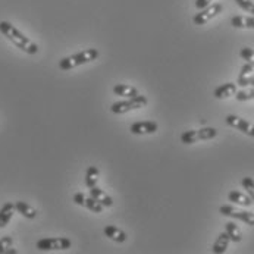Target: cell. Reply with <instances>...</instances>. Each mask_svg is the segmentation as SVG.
<instances>
[{"label": "cell", "mask_w": 254, "mask_h": 254, "mask_svg": "<svg viewBox=\"0 0 254 254\" xmlns=\"http://www.w3.org/2000/svg\"><path fill=\"white\" fill-rule=\"evenodd\" d=\"M0 33L6 37L13 46H16L19 50L28 53V55H36L38 52V46L34 41H31L27 36H24L16 27H13L7 21H0Z\"/></svg>", "instance_id": "cell-1"}, {"label": "cell", "mask_w": 254, "mask_h": 254, "mask_svg": "<svg viewBox=\"0 0 254 254\" xmlns=\"http://www.w3.org/2000/svg\"><path fill=\"white\" fill-rule=\"evenodd\" d=\"M99 50L96 49H87V50H82L79 53H75L71 56H66V58H62L59 61V68L62 71H71L76 66H81V65H85V64H90L93 61H96L99 58Z\"/></svg>", "instance_id": "cell-2"}, {"label": "cell", "mask_w": 254, "mask_h": 254, "mask_svg": "<svg viewBox=\"0 0 254 254\" xmlns=\"http://www.w3.org/2000/svg\"><path fill=\"white\" fill-rule=\"evenodd\" d=\"M148 103L147 97L145 96H135V97H129V99H125L122 102H116L110 106V112L115 113V115H122V113H127V112H132V110L141 109L144 108L145 105Z\"/></svg>", "instance_id": "cell-3"}, {"label": "cell", "mask_w": 254, "mask_h": 254, "mask_svg": "<svg viewBox=\"0 0 254 254\" xmlns=\"http://www.w3.org/2000/svg\"><path fill=\"white\" fill-rule=\"evenodd\" d=\"M218 137V129L212 127H206L201 129H191L182 132L181 141L184 144H194L197 141H204V140H213Z\"/></svg>", "instance_id": "cell-4"}, {"label": "cell", "mask_w": 254, "mask_h": 254, "mask_svg": "<svg viewBox=\"0 0 254 254\" xmlns=\"http://www.w3.org/2000/svg\"><path fill=\"white\" fill-rule=\"evenodd\" d=\"M72 246L71 240L66 237H58V238H43L38 240L36 247L40 252H50V250H69Z\"/></svg>", "instance_id": "cell-5"}, {"label": "cell", "mask_w": 254, "mask_h": 254, "mask_svg": "<svg viewBox=\"0 0 254 254\" xmlns=\"http://www.w3.org/2000/svg\"><path fill=\"white\" fill-rule=\"evenodd\" d=\"M219 213L223 215V216L238 219V220H241V222H244V223H247V225H250V226H254V213H252V212H247V210H237V209H235L234 206H231V204H223V206H220Z\"/></svg>", "instance_id": "cell-6"}, {"label": "cell", "mask_w": 254, "mask_h": 254, "mask_svg": "<svg viewBox=\"0 0 254 254\" xmlns=\"http://www.w3.org/2000/svg\"><path fill=\"white\" fill-rule=\"evenodd\" d=\"M223 6L220 3H213V4H209L207 7L201 9L198 13H195V16L192 18V22L195 25H204L207 24L210 19H213L215 16H218L219 13L222 12Z\"/></svg>", "instance_id": "cell-7"}, {"label": "cell", "mask_w": 254, "mask_h": 254, "mask_svg": "<svg viewBox=\"0 0 254 254\" xmlns=\"http://www.w3.org/2000/svg\"><path fill=\"white\" fill-rule=\"evenodd\" d=\"M225 122H226V125L241 131L243 134H246L249 137H254V125H252L250 122H247L246 119H243L240 116H235V115H228L225 118Z\"/></svg>", "instance_id": "cell-8"}, {"label": "cell", "mask_w": 254, "mask_h": 254, "mask_svg": "<svg viewBox=\"0 0 254 254\" xmlns=\"http://www.w3.org/2000/svg\"><path fill=\"white\" fill-rule=\"evenodd\" d=\"M73 203L78 204V206H84V207H87L88 210H91V212H94V213H102V212H103V204H100V203H99L96 198H93L91 195L87 197V195L82 194V192H76V194L73 195Z\"/></svg>", "instance_id": "cell-9"}, {"label": "cell", "mask_w": 254, "mask_h": 254, "mask_svg": "<svg viewBox=\"0 0 254 254\" xmlns=\"http://www.w3.org/2000/svg\"><path fill=\"white\" fill-rule=\"evenodd\" d=\"M159 125L154 121H140V122H134L129 128L131 134L134 135H144V134H154L157 132Z\"/></svg>", "instance_id": "cell-10"}, {"label": "cell", "mask_w": 254, "mask_h": 254, "mask_svg": "<svg viewBox=\"0 0 254 254\" xmlns=\"http://www.w3.org/2000/svg\"><path fill=\"white\" fill-rule=\"evenodd\" d=\"M103 232H105V235L112 240V241H115V243H119V244H122V243H125L127 241V234L121 229V228H118V226H113V225H108L105 229H103Z\"/></svg>", "instance_id": "cell-11"}, {"label": "cell", "mask_w": 254, "mask_h": 254, "mask_svg": "<svg viewBox=\"0 0 254 254\" xmlns=\"http://www.w3.org/2000/svg\"><path fill=\"white\" fill-rule=\"evenodd\" d=\"M90 195L93 198H96L100 204H103V207H112L113 206V198L110 197L109 194H106L103 190H100L97 185L90 188Z\"/></svg>", "instance_id": "cell-12"}, {"label": "cell", "mask_w": 254, "mask_h": 254, "mask_svg": "<svg viewBox=\"0 0 254 254\" xmlns=\"http://www.w3.org/2000/svg\"><path fill=\"white\" fill-rule=\"evenodd\" d=\"M113 94L115 96H119V97H125V99H129V97H135L138 96V90L132 85H128V84H116L113 87Z\"/></svg>", "instance_id": "cell-13"}, {"label": "cell", "mask_w": 254, "mask_h": 254, "mask_svg": "<svg viewBox=\"0 0 254 254\" xmlns=\"http://www.w3.org/2000/svg\"><path fill=\"white\" fill-rule=\"evenodd\" d=\"M228 200L238 204V206H244V207H250L253 204V200L249 194H244L241 191H231L228 194Z\"/></svg>", "instance_id": "cell-14"}, {"label": "cell", "mask_w": 254, "mask_h": 254, "mask_svg": "<svg viewBox=\"0 0 254 254\" xmlns=\"http://www.w3.org/2000/svg\"><path fill=\"white\" fill-rule=\"evenodd\" d=\"M237 93V84L234 82H226V84H222L215 88L213 91V96L216 99H226V97H231Z\"/></svg>", "instance_id": "cell-15"}, {"label": "cell", "mask_w": 254, "mask_h": 254, "mask_svg": "<svg viewBox=\"0 0 254 254\" xmlns=\"http://www.w3.org/2000/svg\"><path fill=\"white\" fill-rule=\"evenodd\" d=\"M229 243H231V238L226 234V231L225 232H220L219 237L216 238V241H215V244H213V247H212V252L215 254H223L228 250Z\"/></svg>", "instance_id": "cell-16"}, {"label": "cell", "mask_w": 254, "mask_h": 254, "mask_svg": "<svg viewBox=\"0 0 254 254\" xmlns=\"http://www.w3.org/2000/svg\"><path fill=\"white\" fill-rule=\"evenodd\" d=\"M15 212V203H4L0 209V228H4L10 219L13 216Z\"/></svg>", "instance_id": "cell-17"}, {"label": "cell", "mask_w": 254, "mask_h": 254, "mask_svg": "<svg viewBox=\"0 0 254 254\" xmlns=\"http://www.w3.org/2000/svg\"><path fill=\"white\" fill-rule=\"evenodd\" d=\"M15 210L18 213H21L24 218L27 219H34L37 216L36 209H33L30 204H27L25 201H16L15 203Z\"/></svg>", "instance_id": "cell-18"}, {"label": "cell", "mask_w": 254, "mask_h": 254, "mask_svg": "<svg viewBox=\"0 0 254 254\" xmlns=\"http://www.w3.org/2000/svg\"><path fill=\"white\" fill-rule=\"evenodd\" d=\"M99 177H100V171L96 166H88L85 171V185L87 188L96 187L99 182Z\"/></svg>", "instance_id": "cell-19"}, {"label": "cell", "mask_w": 254, "mask_h": 254, "mask_svg": "<svg viewBox=\"0 0 254 254\" xmlns=\"http://www.w3.org/2000/svg\"><path fill=\"white\" fill-rule=\"evenodd\" d=\"M225 231H226V234L229 235L231 241H234V243H241V240H243V232H241V229H240L234 222H228V223L225 225Z\"/></svg>", "instance_id": "cell-20"}, {"label": "cell", "mask_w": 254, "mask_h": 254, "mask_svg": "<svg viewBox=\"0 0 254 254\" xmlns=\"http://www.w3.org/2000/svg\"><path fill=\"white\" fill-rule=\"evenodd\" d=\"M235 99L238 102H247V100H253L254 99V85L250 90H241L235 93Z\"/></svg>", "instance_id": "cell-21"}, {"label": "cell", "mask_w": 254, "mask_h": 254, "mask_svg": "<svg viewBox=\"0 0 254 254\" xmlns=\"http://www.w3.org/2000/svg\"><path fill=\"white\" fill-rule=\"evenodd\" d=\"M241 185H243V188L246 190V192L252 197V200H253V203H254V180L253 178H252V177H246V178H243Z\"/></svg>", "instance_id": "cell-22"}, {"label": "cell", "mask_w": 254, "mask_h": 254, "mask_svg": "<svg viewBox=\"0 0 254 254\" xmlns=\"http://www.w3.org/2000/svg\"><path fill=\"white\" fill-rule=\"evenodd\" d=\"M240 56L247 62V64H250V65H253L254 66V50L253 49H250V47H243L241 50H240Z\"/></svg>", "instance_id": "cell-23"}, {"label": "cell", "mask_w": 254, "mask_h": 254, "mask_svg": "<svg viewBox=\"0 0 254 254\" xmlns=\"http://www.w3.org/2000/svg\"><path fill=\"white\" fill-rule=\"evenodd\" d=\"M12 244H13V238H12V237L6 235V237L0 238V254L6 253V252H7V249H10V247H12Z\"/></svg>", "instance_id": "cell-24"}, {"label": "cell", "mask_w": 254, "mask_h": 254, "mask_svg": "<svg viewBox=\"0 0 254 254\" xmlns=\"http://www.w3.org/2000/svg\"><path fill=\"white\" fill-rule=\"evenodd\" d=\"M235 1H237V4H238L243 10H246V12L253 13L254 15V1H252V0H235Z\"/></svg>", "instance_id": "cell-25"}, {"label": "cell", "mask_w": 254, "mask_h": 254, "mask_svg": "<svg viewBox=\"0 0 254 254\" xmlns=\"http://www.w3.org/2000/svg\"><path fill=\"white\" fill-rule=\"evenodd\" d=\"M238 85L241 87H249V85H254V75H249V76H238V81H237Z\"/></svg>", "instance_id": "cell-26"}, {"label": "cell", "mask_w": 254, "mask_h": 254, "mask_svg": "<svg viewBox=\"0 0 254 254\" xmlns=\"http://www.w3.org/2000/svg\"><path fill=\"white\" fill-rule=\"evenodd\" d=\"M243 28H254V15L253 16H241Z\"/></svg>", "instance_id": "cell-27"}, {"label": "cell", "mask_w": 254, "mask_h": 254, "mask_svg": "<svg viewBox=\"0 0 254 254\" xmlns=\"http://www.w3.org/2000/svg\"><path fill=\"white\" fill-rule=\"evenodd\" d=\"M253 72H254L253 65L246 64V65L241 68V71H240V75H238V76H249V75H253Z\"/></svg>", "instance_id": "cell-28"}, {"label": "cell", "mask_w": 254, "mask_h": 254, "mask_svg": "<svg viewBox=\"0 0 254 254\" xmlns=\"http://www.w3.org/2000/svg\"><path fill=\"white\" fill-rule=\"evenodd\" d=\"M210 1H212V0H195V7H197L198 10H201V9L207 7V6L210 4Z\"/></svg>", "instance_id": "cell-29"}, {"label": "cell", "mask_w": 254, "mask_h": 254, "mask_svg": "<svg viewBox=\"0 0 254 254\" xmlns=\"http://www.w3.org/2000/svg\"><path fill=\"white\" fill-rule=\"evenodd\" d=\"M16 253H18V252H16L15 249H12V247H10V249H7V252H6L4 254H16Z\"/></svg>", "instance_id": "cell-30"}]
</instances>
